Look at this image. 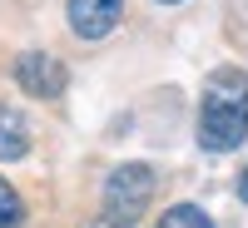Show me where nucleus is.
Returning <instances> with one entry per match:
<instances>
[{
    "mask_svg": "<svg viewBox=\"0 0 248 228\" xmlns=\"http://www.w3.org/2000/svg\"><path fill=\"white\" fill-rule=\"evenodd\" d=\"M248 139V79L238 70H214L203 79L199 99V144L214 154H229Z\"/></svg>",
    "mask_w": 248,
    "mask_h": 228,
    "instance_id": "f257e3e1",
    "label": "nucleus"
},
{
    "mask_svg": "<svg viewBox=\"0 0 248 228\" xmlns=\"http://www.w3.org/2000/svg\"><path fill=\"white\" fill-rule=\"evenodd\" d=\"M154 198V169L149 164H119L105 183V223L109 228H134L149 213Z\"/></svg>",
    "mask_w": 248,
    "mask_h": 228,
    "instance_id": "f03ea898",
    "label": "nucleus"
},
{
    "mask_svg": "<svg viewBox=\"0 0 248 228\" xmlns=\"http://www.w3.org/2000/svg\"><path fill=\"white\" fill-rule=\"evenodd\" d=\"M15 85L35 94V99H60L65 94V65L55 55H40V50H25L15 60Z\"/></svg>",
    "mask_w": 248,
    "mask_h": 228,
    "instance_id": "7ed1b4c3",
    "label": "nucleus"
},
{
    "mask_svg": "<svg viewBox=\"0 0 248 228\" xmlns=\"http://www.w3.org/2000/svg\"><path fill=\"white\" fill-rule=\"evenodd\" d=\"M124 15V0H70V30L79 40H105Z\"/></svg>",
    "mask_w": 248,
    "mask_h": 228,
    "instance_id": "20e7f679",
    "label": "nucleus"
},
{
    "mask_svg": "<svg viewBox=\"0 0 248 228\" xmlns=\"http://www.w3.org/2000/svg\"><path fill=\"white\" fill-rule=\"evenodd\" d=\"M30 149V129H25V119H20V109L10 105H0V159H25Z\"/></svg>",
    "mask_w": 248,
    "mask_h": 228,
    "instance_id": "39448f33",
    "label": "nucleus"
},
{
    "mask_svg": "<svg viewBox=\"0 0 248 228\" xmlns=\"http://www.w3.org/2000/svg\"><path fill=\"white\" fill-rule=\"evenodd\" d=\"M154 228H214V218L199 209V203H174V209H164V218Z\"/></svg>",
    "mask_w": 248,
    "mask_h": 228,
    "instance_id": "423d86ee",
    "label": "nucleus"
},
{
    "mask_svg": "<svg viewBox=\"0 0 248 228\" xmlns=\"http://www.w3.org/2000/svg\"><path fill=\"white\" fill-rule=\"evenodd\" d=\"M20 223H25V203H20V194L0 179V228H20Z\"/></svg>",
    "mask_w": 248,
    "mask_h": 228,
    "instance_id": "0eeeda50",
    "label": "nucleus"
},
{
    "mask_svg": "<svg viewBox=\"0 0 248 228\" xmlns=\"http://www.w3.org/2000/svg\"><path fill=\"white\" fill-rule=\"evenodd\" d=\"M238 198H243V203H248V174H243V179H238Z\"/></svg>",
    "mask_w": 248,
    "mask_h": 228,
    "instance_id": "6e6552de",
    "label": "nucleus"
},
{
    "mask_svg": "<svg viewBox=\"0 0 248 228\" xmlns=\"http://www.w3.org/2000/svg\"><path fill=\"white\" fill-rule=\"evenodd\" d=\"M85 228H109V223H85Z\"/></svg>",
    "mask_w": 248,
    "mask_h": 228,
    "instance_id": "1a4fd4ad",
    "label": "nucleus"
},
{
    "mask_svg": "<svg viewBox=\"0 0 248 228\" xmlns=\"http://www.w3.org/2000/svg\"><path fill=\"white\" fill-rule=\"evenodd\" d=\"M159 5H179V0H159Z\"/></svg>",
    "mask_w": 248,
    "mask_h": 228,
    "instance_id": "9d476101",
    "label": "nucleus"
}]
</instances>
